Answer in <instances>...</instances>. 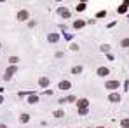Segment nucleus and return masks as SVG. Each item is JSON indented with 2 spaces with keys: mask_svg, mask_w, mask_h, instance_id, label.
Returning a JSON list of instances; mask_svg holds the SVG:
<instances>
[{
  "mask_svg": "<svg viewBox=\"0 0 129 128\" xmlns=\"http://www.w3.org/2000/svg\"><path fill=\"white\" fill-rule=\"evenodd\" d=\"M26 18H28V12H26V11H21L19 14H17V19H19V21H25Z\"/></svg>",
  "mask_w": 129,
  "mask_h": 128,
  "instance_id": "f257e3e1",
  "label": "nucleus"
},
{
  "mask_svg": "<svg viewBox=\"0 0 129 128\" xmlns=\"http://www.w3.org/2000/svg\"><path fill=\"white\" fill-rule=\"evenodd\" d=\"M77 105H79V107H82V109H86L87 107V100H79Z\"/></svg>",
  "mask_w": 129,
  "mask_h": 128,
  "instance_id": "f03ea898",
  "label": "nucleus"
},
{
  "mask_svg": "<svg viewBox=\"0 0 129 128\" xmlns=\"http://www.w3.org/2000/svg\"><path fill=\"white\" fill-rule=\"evenodd\" d=\"M14 70H16V67H11V69H9L7 72H5V79H9V77H11V76H12V72H14Z\"/></svg>",
  "mask_w": 129,
  "mask_h": 128,
  "instance_id": "7ed1b4c3",
  "label": "nucleus"
},
{
  "mask_svg": "<svg viewBox=\"0 0 129 128\" xmlns=\"http://www.w3.org/2000/svg\"><path fill=\"white\" fill-rule=\"evenodd\" d=\"M106 86H108V88H117V86H119V81H110Z\"/></svg>",
  "mask_w": 129,
  "mask_h": 128,
  "instance_id": "20e7f679",
  "label": "nucleus"
},
{
  "mask_svg": "<svg viewBox=\"0 0 129 128\" xmlns=\"http://www.w3.org/2000/svg\"><path fill=\"white\" fill-rule=\"evenodd\" d=\"M98 74H100V76H106V74H108V69H100Z\"/></svg>",
  "mask_w": 129,
  "mask_h": 128,
  "instance_id": "39448f33",
  "label": "nucleus"
},
{
  "mask_svg": "<svg viewBox=\"0 0 129 128\" xmlns=\"http://www.w3.org/2000/svg\"><path fill=\"white\" fill-rule=\"evenodd\" d=\"M119 98H121V96H119V95H110V100H112V102H117Z\"/></svg>",
  "mask_w": 129,
  "mask_h": 128,
  "instance_id": "423d86ee",
  "label": "nucleus"
},
{
  "mask_svg": "<svg viewBox=\"0 0 129 128\" xmlns=\"http://www.w3.org/2000/svg\"><path fill=\"white\" fill-rule=\"evenodd\" d=\"M80 26H84V21H77L75 23V28H80Z\"/></svg>",
  "mask_w": 129,
  "mask_h": 128,
  "instance_id": "0eeeda50",
  "label": "nucleus"
},
{
  "mask_svg": "<svg viewBox=\"0 0 129 128\" xmlns=\"http://www.w3.org/2000/svg\"><path fill=\"white\" fill-rule=\"evenodd\" d=\"M70 84H68V82H61V84H59V88H61V90H63V88H65V90H66V88H68Z\"/></svg>",
  "mask_w": 129,
  "mask_h": 128,
  "instance_id": "6e6552de",
  "label": "nucleus"
},
{
  "mask_svg": "<svg viewBox=\"0 0 129 128\" xmlns=\"http://www.w3.org/2000/svg\"><path fill=\"white\" fill-rule=\"evenodd\" d=\"M21 119H23V123H26V121H28V114H23V116H21Z\"/></svg>",
  "mask_w": 129,
  "mask_h": 128,
  "instance_id": "1a4fd4ad",
  "label": "nucleus"
},
{
  "mask_svg": "<svg viewBox=\"0 0 129 128\" xmlns=\"http://www.w3.org/2000/svg\"><path fill=\"white\" fill-rule=\"evenodd\" d=\"M122 126L127 128V126H129V119H124V121H122Z\"/></svg>",
  "mask_w": 129,
  "mask_h": 128,
  "instance_id": "9d476101",
  "label": "nucleus"
},
{
  "mask_svg": "<svg viewBox=\"0 0 129 128\" xmlns=\"http://www.w3.org/2000/svg\"><path fill=\"white\" fill-rule=\"evenodd\" d=\"M122 46H129V39H126V41H122Z\"/></svg>",
  "mask_w": 129,
  "mask_h": 128,
  "instance_id": "9b49d317",
  "label": "nucleus"
},
{
  "mask_svg": "<svg viewBox=\"0 0 129 128\" xmlns=\"http://www.w3.org/2000/svg\"><path fill=\"white\" fill-rule=\"evenodd\" d=\"M0 128H5V126H0Z\"/></svg>",
  "mask_w": 129,
  "mask_h": 128,
  "instance_id": "f8f14e48",
  "label": "nucleus"
},
{
  "mask_svg": "<svg viewBox=\"0 0 129 128\" xmlns=\"http://www.w3.org/2000/svg\"><path fill=\"white\" fill-rule=\"evenodd\" d=\"M0 2H2V0H0Z\"/></svg>",
  "mask_w": 129,
  "mask_h": 128,
  "instance_id": "ddd939ff",
  "label": "nucleus"
}]
</instances>
